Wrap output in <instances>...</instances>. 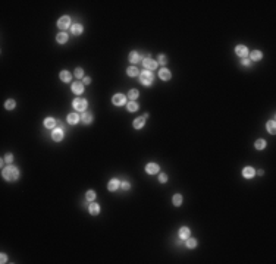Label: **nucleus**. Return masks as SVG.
<instances>
[{"label": "nucleus", "instance_id": "obj_4", "mask_svg": "<svg viewBox=\"0 0 276 264\" xmlns=\"http://www.w3.org/2000/svg\"><path fill=\"white\" fill-rule=\"evenodd\" d=\"M143 65H144L145 71H154L156 67H157V65H159V63L156 62V60H153V59H151L150 56H147V57L143 59Z\"/></svg>", "mask_w": 276, "mask_h": 264}, {"label": "nucleus", "instance_id": "obj_32", "mask_svg": "<svg viewBox=\"0 0 276 264\" xmlns=\"http://www.w3.org/2000/svg\"><path fill=\"white\" fill-rule=\"evenodd\" d=\"M85 198H87L90 202H93L94 200H96V192L93 191V189H90V191H87V194H85Z\"/></svg>", "mask_w": 276, "mask_h": 264}, {"label": "nucleus", "instance_id": "obj_39", "mask_svg": "<svg viewBox=\"0 0 276 264\" xmlns=\"http://www.w3.org/2000/svg\"><path fill=\"white\" fill-rule=\"evenodd\" d=\"M5 160H6V162H8V163H10V162L13 160V156H12V154H10V153H9V154H6V156H5Z\"/></svg>", "mask_w": 276, "mask_h": 264}, {"label": "nucleus", "instance_id": "obj_17", "mask_svg": "<svg viewBox=\"0 0 276 264\" xmlns=\"http://www.w3.org/2000/svg\"><path fill=\"white\" fill-rule=\"evenodd\" d=\"M88 211H90L91 216H97V214L100 213V206L96 204V202H91V204L88 206Z\"/></svg>", "mask_w": 276, "mask_h": 264}, {"label": "nucleus", "instance_id": "obj_29", "mask_svg": "<svg viewBox=\"0 0 276 264\" xmlns=\"http://www.w3.org/2000/svg\"><path fill=\"white\" fill-rule=\"evenodd\" d=\"M138 97H140V92H138V90H131V91L128 92V98H129L131 101H135Z\"/></svg>", "mask_w": 276, "mask_h": 264}, {"label": "nucleus", "instance_id": "obj_33", "mask_svg": "<svg viewBox=\"0 0 276 264\" xmlns=\"http://www.w3.org/2000/svg\"><path fill=\"white\" fill-rule=\"evenodd\" d=\"M15 106H16V103H15V100H12V98H10V100H8V101L5 103V107L8 109V110H13Z\"/></svg>", "mask_w": 276, "mask_h": 264}, {"label": "nucleus", "instance_id": "obj_37", "mask_svg": "<svg viewBox=\"0 0 276 264\" xmlns=\"http://www.w3.org/2000/svg\"><path fill=\"white\" fill-rule=\"evenodd\" d=\"M121 188L123 189V191H129V188H131V185H129V182H121Z\"/></svg>", "mask_w": 276, "mask_h": 264}, {"label": "nucleus", "instance_id": "obj_36", "mask_svg": "<svg viewBox=\"0 0 276 264\" xmlns=\"http://www.w3.org/2000/svg\"><path fill=\"white\" fill-rule=\"evenodd\" d=\"M159 182L160 183H166V182H168V175H166V173H160V175H159Z\"/></svg>", "mask_w": 276, "mask_h": 264}, {"label": "nucleus", "instance_id": "obj_10", "mask_svg": "<svg viewBox=\"0 0 276 264\" xmlns=\"http://www.w3.org/2000/svg\"><path fill=\"white\" fill-rule=\"evenodd\" d=\"M72 92L73 94H77V96H81V94L84 92V84L83 82H79V81L73 82L72 84Z\"/></svg>", "mask_w": 276, "mask_h": 264}, {"label": "nucleus", "instance_id": "obj_13", "mask_svg": "<svg viewBox=\"0 0 276 264\" xmlns=\"http://www.w3.org/2000/svg\"><path fill=\"white\" fill-rule=\"evenodd\" d=\"M58 125V120L54 119V117H46L44 119V128H47V129H54Z\"/></svg>", "mask_w": 276, "mask_h": 264}, {"label": "nucleus", "instance_id": "obj_16", "mask_svg": "<svg viewBox=\"0 0 276 264\" xmlns=\"http://www.w3.org/2000/svg\"><path fill=\"white\" fill-rule=\"evenodd\" d=\"M66 120H68V123L69 125H77L78 122H79V116H78V113H69L68 117H66Z\"/></svg>", "mask_w": 276, "mask_h": 264}, {"label": "nucleus", "instance_id": "obj_6", "mask_svg": "<svg viewBox=\"0 0 276 264\" xmlns=\"http://www.w3.org/2000/svg\"><path fill=\"white\" fill-rule=\"evenodd\" d=\"M112 103L115 106H123L126 103V97L123 94H115L112 97Z\"/></svg>", "mask_w": 276, "mask_h": 264}, {"label": "nucleus", "instance_id": "obj_24", "mask_svg": "<svg viewBox=\"0 0 276 264\" xmlns=\"http://www.w3.org/2000/svg\"><path fill=\"white\" fill-rule=\"evenodd\" d=\"M126 73H128V77L135 78V77H138L140 71H138V67H135V66H129L128 69H126Z\"/></svg>", "mask_w": 276, "mask_h": 264}, {"label": "nucleus", "instance_id": "obj_28", "mask_svg": "<svg viewBox=\"0 0 276 264\" xmlns=\"http://www.w3.org/2000/svg\"><path fill=\"white\" fill-rule=\"evenodd\" d=\"M126 109H128V112H137L138 109H140V106H138V103H135V101H129L128 103V106H126Z\"/></svg>", "mask_w": 276, "mask_h": 264}, {"label": "nucleus", "instance_id": "obj_40", "mask_svg": "<svg viewBox=\"0 0 276 264\" xmlns=\"http://www.w3.org/2000/svg\"><path fill=\"white\" fill-rule=\"evenodd\" d=\"M0 260H2L0 263H8V255H6V254H2V255H0Z\"/></svg>", "mask_w": 276, "mask_h": 264}, {"label": "nucleus", "instance_id": "obj_9", "mask_svg": "<svg viewBox=\"0 0 276 264\" xmlns=\"http://www.w3.org/2000/svg\"><path fill=\"white\" fill-rule=\"evenodd\" d=\"M52 139L59 142V141H62L63 139V129L62 128H54L53 132H52Z\"/></svg>", "mask_w": 276, "mask_h": 264}, {"label": "nucleus", "instance_id": "obj_31", "mask_svg": "<svg viewBox=\"0 0 276 264\" xmlns=\"http://www.w3.org/2000/svg\"><path fill=\"white\" fill-rule=\"evenodd\" d=\"M254 147H256V150H264L266 148V141L264 139H257Z\"/></svg>", "mask_w": 276, "mask_h": 264}, {"label": "nucleus", "instance_id": "obj_41", "mask_svg": "<svg viewBox=\"0 0 276 264\" xmlns=\"http://www.w3.org/2000/svg\"><path fill=\"white\" fill-rule=\"evenodd\" d=\"M90 82H91V78H90V77H85V78H84V85H88Z\"/></svg>", "mask_w": 276, "mask_h": 264}, {"label": "nucleus", "instance_id": "obj_5", "mask_svg": "<svg viewBox=\"0 0 276 264\" xmlns=\"http://www.w3.org/2000/svg\"><path fill=\"white\" fill-rule=\"evenodd\" d=\"M58 27H59L60 29H68V28H71V27H72L71 18H69V16H62V18H59Z\"/></svg>", "mask_w": 276, "mask_h": 264}, {"label": "nucleus", "instance_id": "obj_21", "mask_svg": "<svg viewBox=\"0 0 276 264\" xmlns=\"http://www.w3.org/2000/svg\"><path fill=\"white\" fill-rule=\"evenodd\" d=\"M81 120H83L85 125H90V123H93V120H94V117H93L91 113H87V112H84L83 116H81Z\"/></svg>", "mask_w": 276, "mask_h": 264}, {"label": "nucleus", "instance_id": "obj_2", "mask_svg": "<svg viewBox=\"0 0 276 264\" xmlns=\"http://www.w3.org/2000/svg\"><path fill=\"white\" fill-rule=\"evenodd\" d=\"M153 81H154V75L151 73V71H143V72H140V82H141V85L150 87L151 84H153Z\"/></svg>", "mask_w": 276, "mask_h": 264}, {"label": "nucleus", "instance_id": "obj_7", "mask_svg": "<svg viewBox=\"0 0 276 264\" xmlns=\"http://www.w3.org/2000/svg\"><path fill=\"white\" fill-rule=\"evenodd\" d=\"M128 59H129V62H131L132 65H137V63L143 62V56H141L138 52H131L129 56H128Z\"/></svg>", "mask_w": 276, "mask_h": 264}, {"label": "nucleus", "instance_id": "obj_15", "mask_svg": "<svg viewBox=\"0 0 276 264\" xmlns=\"http://www.w3.org/2000/svg\"><path fill=\"white\" fill-rule=\"evenodd\" d=\"M254 175H256V170H254V167H251V166H247V167H244V170H242V176L245 179H251Z\"/></svg>", "mask_w": 276, "mask_h": 264}, {"label": "nucleus", "instance_id": "obj_3", "mask_svg": "<svg viewBox=\"0 0 276 264\" xmlns=\"http://www.w3.org/2000/svg\"><path fill=\"white\" fill-rule=\"evenodd\" d=\"M87 100H84V98H79V97H77V98H73L72 101V107L75 109L77 112H85V109H87Z\"/></svg>", "mask_w": 276, "mask_h": 264}, {"label": "nucleus", "instance_id": "obj_30", "mask_svg": "<svg viewBox=\"0 0 276 264\" xmlns=\"http://www.w3.org/2000/svg\"><path fill=\"white\" fill-rule=\"evenodd\" d=\"M185 245H187V248L193 250V248H195V247H197V241L193 239V238H188V239H185Z\"/></svg>", "mask_w": 276, "mask_h": 264}, {"label": "nucleus", "instance_id": "obj_14", "mask_svg": "<svg viewBox=\"0 0 276 264\" xmlns=\"http://www.w3.org/2000/svg\"><path fill=\"white\" fill-rule=\"evenodd\" d=\"M159 164L157 163H148L145 166V172L148 175H154V173H159Z\"/></svg>", "mask_w": 276, "mask_h": 264}, {"label": "nucleus", "instance_id": "obj_25", "mask_svg": "<svg viewBox=\"0 0 276 264\" xmlns=\"http://www.w3.org/2000/svg\"><path fill=\"white\" fill-rule=\"evenodd\" d=\"M59 77H60V81H63V82H69L72 79V75H71V72H68V71H62Z\"/></svg>", "mask_w": 276, "mask_h": 264}, {"label": "nucleus", "instance_id": "obj_23", "mask_svg": "<svg viewBox=\"0 0 276 264\" xmlns=\"http://www.w3.org/2000/svg\"><path fill=\"white\" fill-rule=\"evenodd\" d=\"M266 129H267V132L269 134H275L276 132V123H275V119H272V120H269L267 122V125H266Z\"/></svg>", "mask_w": 276, "mask_h": 264}, {"label": "nucleus", "instance_id": "obj_1", "mask_svg": "<svg viewBox=\"0 0 276 264\" xmlns=\"http://www.w3.org/2000/svg\"><path fill=\"white\" fill-rule=\"evenodd\" d=\"M2 176H3V179L8 181V182H13V181H16V179L19 178V170H18L16 166L9 164V166L3 167V170H2Z\"/></svg>", "mask_w": 276, "mask_h": 264}, {"label": "nucleus", "instance_id": "obj_27", "mask_svg": "<svg viewBox=\"0 0 276 264\" xmlns=\"http://www.w3.org/2000/svg\"><path fill=\"white\" fill-rule=\"evenodd\" d=\"M172 202H173L175 207H179L182 204V195L181 194H175L173 197H172Z\"/></svg>", "mask_w": 276, "mask_h": 264}, {"label": "nucleus", "instance_id": "obj_22", "mask_svg": "<svg viewBox=\"0 0 276 264\" xmlns=\"http://www.w3.org/2000/svg\"><path fill=\"white\" fill-rule=\"evenodd\" d=\"M71 31H72L73 35H79V34H83L84 27L81 24H75V25H72V27H71Z\"/></svg>", "mask_w": 276, "mask_h": 264}, {"label": "nucleus", "instance_id": "obj_19", "mask_svg": "<svg viewBox=\"0 0 276 264\" xmlns=\"http://www.w3.org/2000/svg\"><path fill=\"white\" fill-rule=\"evenodd\" d=\"M68 40H69V35L66 32H59L58 35H56V41H58L59 44L68 43Z\"/></svg>", "mask_w": 276, "mask_h": 264}, {"label": "nucleus", "instance_id": "obj_35", "mask_svg": "<svg viewBox=\"0 0 276 264\" xmlns=\"http://www.w3.org/2000/svg\"><path fill=\"white\" fill-rule=\"evenodd\" d=\"M73 75H75V77H77L78 79H79V78H83V77H84V71L81 69V67H77V69H75V73H73Z\"/></svg>", "mask_w": 276, "mask_h": 264}, {"label": "nucleus", "instance_id": "obj_20", "mask_svg": "<svg viewBox=\"0 0 276 264\" xmlns=\"http://www.w3.org/2000/svg\"><path fill=\"white\" fill-rule=\"evenodd\" d=\"M262 57H263V53L260 52V50H253V52L250 53V59H251L253 62H258Z\"/></svg>", "mask_w": 276, "mask_h": 264}, {"label": "nucleus", "instance_id": "obj_38", "mask_svg": "<svg viewBox=\"0 0 276 264\" xmlns=\"http://www.w3.org/2000/svg\"><path fill=\"white\" fill-rule=\"evenodd\" d=\"M250 62H251L250 59L244 57V59H242V62H241V65H242V66H250Z\"/></svg>", "mask_w": 276, "mask_h": 264}, {"label": "nucleus", "instance_id": "obj_12", "mask_svg": "<svg viewBox=\"0 0 276 264\" xmlns=\"http://www.w3.org/2000/svg\"><path fill=\"white\" fill-rule=\"evenodd\" d=\"M159 78H160V79H163V81H169L170 78H172V73H170L169 69L162 67V69L159 71Z\"/></svg>", "mask_w": 276, "mask_h": 264}, {"label": "nucleus", "instance_id": "obj_34", "mask_svg": "<svg viewBox=\"0 0 276 264\" xmlns=\"http://www.w3.org/2000/svg\"><path fill=\"white\" fill-rule=\"evenodd\" d=\"M157 63H160V65H166V63H168V57H166L165 54H160L159 57H157Z\"/></svg>", "mask_w": 276, "mask_h": 264}, {"label": "nucleus", "instance_id": "obj_11", "mask_svg": "<svg viewBox=\"0 0 276 264\" xmlns=\"http://www.w3.org/2000/svg\"><path fill=\"white\" fill-rule=\"evenodd\" d=\"M121 188V182H119V179H112L110 182L107 183V189L110 192H115V191H118Z\"/></svg>", "mask_w": 276, "mask_h": 264}, {"label": "nucleus", "instance_id": "obj_18", "mask_svg": "<svg viewBox=\"0 0 276 264\" xmlns=\"http://www.w3.org/2000/svg\"><path fill=\"white\" fill-rule=\"evenodd\" d=\"M189 235H191V231H189L188 227H181L179 229V239H182V241H185V239H188L189 238Z\"/></svg>", "mask_w": 276, "mask_h": 264}, {"label": "nucleus", "instance_id": "obj_26", "mask_svg": "<svg viewBox=\"0 0 276 264\" xmlns=\"http://www.w3.org/2000/svg\"><path fill=\"white\" fill-rule=\"evenodd\" d=\"M144 123H145L144 117H137V119L134 120V123H132V125H134V128H135V129H141V128L144 126Z\"/></svg>", "mask_w": 276, "mask_h": 264}, {"label": "nucleus", "instance_id": "obj_8", "mask_svg": "<svg viewBox=\"0 0 276 264\" xmlns=\"http://www.w3.org/2000/svg\"><path fill=\"white\" fill-rule=\"evenodd\" d=\"M235 53H237V56H239V57H247V54H248V48L247 46H244V44H239V46H237L235 47Z\"/></svg>", "mask_w": 276, "mask_h": 264}]
</instances>
